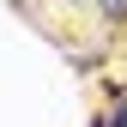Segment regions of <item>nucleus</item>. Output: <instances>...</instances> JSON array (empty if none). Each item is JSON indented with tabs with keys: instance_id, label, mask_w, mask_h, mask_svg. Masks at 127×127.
I'll use <instances>...</instances> for the list:
<instances>
[{
	"instance_id": "3",
	"label": "nucleus",
	"mask_w": 127,
	"mask_h": 127,
	"mask_svg": "<svg viewBox=\"0 0 127 127\" xmlns=\"http://www.w3.org/2000/svg\"><path fill=\"white\" fill-rule=\"evenodd\" d=\"M91 127H109V115H97V121H91Z\"/></svg>"
},
{
	"instance_id": "1",
	"label": "nucleus",
	"mask_w": 127,
	"mask_h": 127,
	"mask_svg": "<svg viewBox=\"0 0 127 127\" xmlns=\"http://www.w3.org/2000/svg\"><path fill=\"white\" fill-rule=\"evenodd\" d=\"M109 127H127V91H121V103L109 109Z\"/></svg>"
},
{
	"instance_id": "2",
	"label": "nucleus",
	"mask_w": 127,
	"mask_h": 127,
	"mask_svg": "<svg viewBox=\"0 0 127 127\" xmlns=\"http://www.w3.org/2000/svg\"><path fill=\"white\" fill-rule=\"evenodd\" d=\"M103 12L109 18H127V0H103Z\"/></svg>"
}]
</instances>
